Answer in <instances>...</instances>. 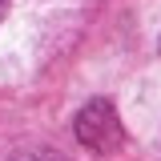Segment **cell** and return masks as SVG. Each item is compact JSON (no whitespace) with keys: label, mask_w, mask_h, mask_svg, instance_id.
Here are the masks:
<instances>
[{"label":"cell","mask_w":161,"mask_h":161,"mask_svg":"<svg viewBox=\"0 0 161 161\" xmlns=\"http://www.w3.org/2000/svg\"><path fill=\"white\" fill-rule=\"evenodd\" d=\"M77 137H80V145L93 149V153H117L121 141H125L117 109H113L109 101H89L77 113Z\"/></svg>","instance_id":"cell-1"},{"label":"cell","mask_w":161,"mask_h":161,"mask_svg":"<svg viewBox=\"0 0 161 161\" xmlns=\"http://www.w3.org/2000/svg\"><path fill=\"white\" fill-rule=\"evenodd\" d=\"M8 161H60L57 153H16V157H8Z\"/></svg>","instance_id":"cell-2"},{"label":"cell","mask_w":161,"mask_h":161,"mask_svg":"<svg viewBox=\"0 0 161 161\" xmlns=\"http://www.w3.org/2000/svg\"><path fill=\"white\" fill-rule=\"evenodd\" d=\"M4 12H8V0H0V20H4Z\"/></svg>","instance_id":"cell-3"}]
</instances>
